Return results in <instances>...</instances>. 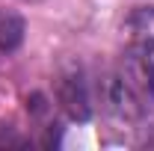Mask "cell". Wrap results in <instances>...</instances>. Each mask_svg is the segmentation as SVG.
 Returning a JSON list of instances; mask_svg holds the SVG:
<instances>
[{"instance_id": "cell-1", "label": "cell", "mask_w": 154, "mask_h": 151, "mask_svg": "<svg viewBox=\"0 0 154 151\" xmlns=\"http://www.w3.org/2000/svg\"><path fill=\"white\" fill-rule=\"evenodd\" d=\"M125 54L119 71L154 107V6H136L125 18Z\"/></svg>"}, {"instance_id": "cell-3", "label": "cell", "mask_w": 154, "mask_h": 151, "mask_svg": "<svg viewBox=\"0 0 154 151\" xmlns=\"http://www.w3.org/2000/svg\"><path fill=\"white\" fill-rule=\"evenodd\" d=\"M21 42H24V21H21V15L0 9V54L15 51Z\"/></svg>"}, {"instance_id": "cell-2", "label": "cell", "mask_w": 154, "mask_h": 151, "mask_svg": "<svg viewBox=\"0 0 154 151\" xmlns=\"http://www.w3.org/2000/svg\"><path fill=\"white\" fill-rule=\"evenodd\" d=\"M57 101H59V107L71 119H77V122H86L92 116V92H89L86 77H83L80 68L62 71V77L57 83Z\"/></svg>"}]
</instances>
